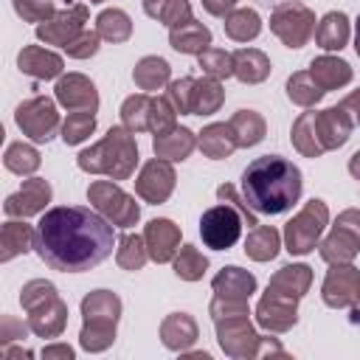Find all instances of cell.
<instances>
[{"label": "cell", "mask_w": 360, "mask_h": 360, "mask_svg": "<svg viewBox=\"0 0 360 360\" xmlns=\"http://www.w3.org/2000/svg\"><path fill=\"white\" fill-rule=\"evenodd\" d=\"M318 253L323 262H352L360 253V208H346L338 214L332 231L318 242Z\"/></svg>", "instance_id": "cell-8"}, {"label": "cell", "mask_w": 360, "mask_h": 360, "mask_svg": "<svg viewBox=\"0 0 360 360\" xmlns=\"http://www.w3.org/2000/svg\"><path fill=\"white\" fill-rule=\"evenodd\" d=\"M315 110L309 107L307 112H301L295 121H292V129H290V141L292 146L304 155V158H321L323 155V146L318 141V132H315Z\"/></svg>", "instance_id": "cell-35"}, {"label": "cell", "mask_w": 360, "mask_h": 360, "mask_svg": "<svg viewBox=\"0 0 360 360\" xmlns=\"http://www.w3.org/2000/svg\"><path fill=\"white\" fill-rule=\"evenodd\" d=\"M115 248V225L96 208L59 205L37 225V256L59 273H84L101 264Z\"/></svg>", "instance_id": "cell-1"}, {"label": "cell", "mask_w": 360, "mask_h": 360, "mask_svg": "<svg viewBox=\"0 0 360 360\" xmlns=\"http://www.w3.org/2000/svg\"><path fill=\"white\" fill-rule=\"evenodd\" d=\"M309 76L315 79V84H318L323 93H329V90L346 87L354 73H352V65H349L346 59L326 53V56H315V59L309 62Z\"/></svg>", "instance_id": "cell-25"}, {"label": "cell", "mask_w": 360, "mask_h": 360, "mask_svg": "<svg viewBox=\"0 0 360 360\" xmlns=\"http://www.w3.org/2000/svg\"><path fill=\"white\" fill-rule=\"evenodd\" d=\"M233 76L242 84H259L270 76V59L259 48H239L233 51Z\"/></svg>", "instance_id": "cell-29"}, {"label": "cell", "mask_w": 360, "mask_h": 360, "mask_svg": "<svg viewBox=\"0 0 360 360\" xmlns=\"http://www.w3.org/2000/svg\"><path fill=\"white\" fill-rule=\"evenodd\" d=\"M172 267H174V276L183 278V281H200L208 270V259L194 248V245H183L177 250V256L172 259Z\"/></svg>", "instance_id": "cell-44"}, {"label": "cell", "mask_w": 360, "mask_h": 360, "mask_svg": "<svg viewBox=\"0 0 360 360\" xmlns=\"http://www.w3.org/2000/svg\"><path fill=\"white\" fill-rule=\"evenodd\" d=\"M225 101V87L214 76H202L191 90V115H214Z\"/></svg>", "instance_id": "cell-34"}, {"label": "cell", "mask_w": 360, "mask_h": 360, "mask_svg": "<svg viewBox=\"0 0 360 360\" xmlns=\"http://www.w3.org/2000/svg\"><path fill=\"white\" fill-rule=\"evenodd\" d=\"M90 3H104V0H90Z\"/></svg>", "instance_id": "cell-61"}, {"label": "cell", "mask_w": 360, "mask_h": 360, "mask_svg": "<svg viewBox=\"0 0 360 360\" xmlns=\"http://www.w3.org/2000/svg\"><path fill=\"white\" fill-rule=\"evenodd\" d=\"M287 98L304 110L315 107L321 98H323V90L315 84V79L309 76V70H295L290 79H287Z\"/></svg>", "instance_id": "cell-40"}, {"label": "cell", "mask_w": 360, "mask_h": 360, "mask_svg": "<svg viewBox=\"0 0 360 360\" xmlns=\"http://www.w3.org/2000/svg\"><path fill=\"white\" fill-rule=\"evenodd\" d=\"M17 68L31 79H59L65 70V62L59 53L42 48V45H25L17 53Z\"/></svg>", "instance_id": "cell-22"}, {"label": "cell", "mask_w": 360, "mask_h": 360, "mask_svg": "<svg viewBox=\"0 0 360 360\" xmlns=\"http://www.w3.org/2000/svg\"><path fill=\"white\" fill-rule=\"evenodd\" d=\"M14 121L22 129V135H28L34 143H48L56 135V129L62 127L56 104L48 96H34V98H25L22 104H17Z\"/></svg>", "instance_id": "cell-11"}, {"label": "cell", "mask_w": 360, "mask_h": 360, "mask_svg": "<svg viewBox=\"0 0 360 360\" xmlns=\"http://www.w3.org/2000/svg\"><path fill=\"white\" fill-rule=\"evenodd\" d=\"M73 349L68 346V343H51V346H45L42 349V357L45 360H73Z\"/></svg>", "instance_id": "cell-55"}, {"label": "cell", "mask_w": 360, "mask_h": 360, "mask_svg": "<svg viewBox=\"0 0 360 360\" xmlns=\"http://www.w3.org/2000/svg\"><path fill=\"white\" fill-rule=\"evenodd\" d=\"M242 228H245V219L231 202H219L200 217V236H202V245L211 250L233 248L242 236Z\"/></svg>", "instance_id": "cell-10"}, {"label": "cell", "mask_w": 360, "mask_h": 360, "mask_svg": "<svg viewBox=\"0 0 360 360\" xmlns=\"http://www.w3.org/2000/svg\"><path fill=\"white\" fill-rule=\"evenodd\" d=\"M197 143H200L202 155L211 158V160L231 158L233 149H236V138H233V132H231V124H222V121L202 127V132L197 135Z\"/></svg>", "instance_id": "cell-30"}, {"label": "cell", "mask_w": 360, "mask_h": 360, "mask_svg": "<svg viewBox=\"0 0 360 360\" xmlns=\"http://www.w3.org/2000/svg\"><path fill=\"white\" fill-rule=\"evenodd\" d=\"M217 197L222 200V202H231L239 214H242V219H245V225L248 228H256L259 225V219H256V211L245 202V197H242V191H236V186H231V183H222L219 188H217Z\"/></svg>", "instance_id": "cell-51"}, {"label": "cell", "mask_w": 360, "mask_h": 360, "mask_svg": "<svg viewBox=\"0 0 360 360\" xmlns=\"http://www.w3.org/2000/svg\"><path fill=\"white\" fill-rule=\"evenodd\" d=\"M329 225V208L323 200H309L287 225H284V250L290 256H307L318 248L323 228Z\"/></svg>", "instance_id": "cell-6"}, {"label": "cell", "mask_w": 360, "mask_h": 360, "mask_svg": "<svg viewBox=\"0 0 360 360\" xmlns=\"http://www.w3.org/2000/svg\"><path fill=\"white\" fill-rule=\"evenodd\" d=\"M197 146H200V143H197V135H194L188 127H172L169 132H163V135H155V138H152L155 158L169 160V163L186 160Z\"/></svg>", "instance_id": "cell-24"}, {"label": "cell", "mask_w": 360, "mask_h": 360, "mask_svg": "<svg viewBox=\"0 0 360 360\" xmlns=\"http://www.w3.org/2000/svg\"><path fill=\"white\" fill-rule=\"evenodd\" d=\"M256 323L267 332H276V335L290 332L298 323V301L264 292L256 304Z\"/></svg>", "instance_id": "cell-16"}, {"label": "cell", "mask_w": 360, "mask_h": 360, "mask_svg": "<svg viewBox=\"0 0 360 360\" xmlns=\"http://www.w3.org/2000/svg\"><path fill=\"white\" fill-rule=\"evenodd\" d=\"M149 110H152V96L149 93L129 96L121 104V124L129 132H143V129H149Z\"/></svg>", "instance_id": "cell-43"}, {"label": "cell", "mask_w": 360, "mask_h": 360, "mask_svg": "<svg viewBox=\"0 0 360 360\" xmlns=\"http://www.w3.org/2000/svg\"><path fill=\"white\" fill-rule=\"evenodd\" d=\"M51 295H59L53 281L31 278V281H25V284H22V290H20V304H22V309H31V307H37V304L48 301Z\"/></svg>", "instance_id": "cell-50"}, {"label": "cell", "mask_w": 360, "mask_h": 360, "mask_svg": "<svg viewBox=\"0 0 360 360\" xmlns=\"http://www.w3.org/2000/svg\"><path fill=\"white\" fill-rule=\"evenodd\" d=\"M51 183L42 180V177H28L22 180L20 191L8 194L6 202H3V211L8 217H17V219H25V217H34V214H42L45 205L51 202Z\"/></svg>", "instance_id": "cell-15"}, {"label": "cell", "mask_w": 360, "mask_h": 360, "mask_svg": "<svg viewBox=\"0 0 360 360\" xmlns=\"http://www.w3.org/2000/svg\"><path fill=\"white\" fill-rule=\"evenodd\" d=\"M301 169L278 155H262L242 172V197L256 214H284L301 197Z\"/></svg>", "instance_id": "cell-2"}, {"label": "cell", "mask_w": 360, "mask_h": 360, "mask_svg": "<svg viewBox=\"0 0 360 360\" xmlns=\"http://www.w3.org/2000/svg\"><path fill=\"white\" fill-rule=\"evenodd\" d=\"M281 248V233L273 225H256L245 236V253L253 262H270L278 256Z\"/></svg>", "instance_id": "cell-33"}, {"label": "cell", "mask_w": 360, "mask_h": 360, "mask_svg": "<svg viewBox=\"0 0 360 360\" xmlns=\"http://www.w3.org/2000/svg\"><path fill=\"white\" fill-rule=\"evenodd\" d=\"M25 312H28V326L37 338H59L68 326V304L59 295H51L48 301H42Z\"/></svg>", "instance_id": "cell-20"}, {"label": "cell", "mask_w": 360, "mask_h": 360, "mask_svg": "<svg viewBox=\"0 0 360 360\" xmlns=\"http://www.w3.org/2000/svg\"><path fill=\"white\" fill-rule=\"evenodd\" d=\"M340 107L352 115V121L360 127V87L357 90H352L349 96H343V101H340Z\"/></svg>", "instance_id": "cell-56"}, {"label": "cell", "mask_w": 360, "mask_h": 360, "mask_svg": "<svg viewBox=\"0 0 360 360\" xmlns=\"http://www.w3.org/2000/svg\"><path fill=\"white\" fill-rule=\"evenodd\" d=\"M315 42L323 51H340L349 42V17L343 11H329L315 25Z\"/></svg>", "instance_id": "cell-32"}, {"label": "cell", "mask_w": 360, "mask_h": 360, "mask_svg": "<svg viewBox=\"0 0 360 360\" xmlns=\"http://www.w3.org/2000/svg\"><path fill=\"white\" fill-rule=\"evenodd\" d=\"M228 124H231V132L236 138V146H242V149L262 143L267 135V124H264L262 112H256V110H236Z\"/></svg>", "instance_id": "cell-31"}, {"label": "cell", "mask_w": 360, "mask_h": 360, "mask_svg": "<svg viewBox=\"0 0 360 360\" xmlns=\"http://www.w3.org/2000/svg\"><path fill=\"white\" fill-rule=\"evenodd\" d=\"M90 17V8L84 3H73L59 8L51 20L37 25V39H42L45 45H68L70 39H76L84 31V22Z\"/></svg>", "instance_id": "cell-13"}, {"label": "cell", "mask_w": 360, "mask_h": 360, "mask_svg": "<svg viewBox=\"0 0 360 360\" xmlns=\"http://www.w3.org/2000/svg\"><path fill=\"white\" fill-rule=\"evenodd\" d=\"M31 332V326L28 323H22V321H17L14 315H3L0 318V349H6V346H11V343H22V338Z\"/></svg>", "instance_id": "cell-53"}, {"label": "cell", "mask_w": 360, "mask_h": 360, "mask_svg": "<svg viewBox=\"0 0 360 360\" xmlns=\"http://www.w3.org/2000/svg\"><path fill=\"white\" fill-rule=\"evenodd\" d=\"M222 25L233 42H250L262 34V17L253 8H233Z\"/></svg>", "instance_id": "cell-39"}, {"label": "cell", "mask_w": 360, "mask_h": 360, "mask_svg": "<svg viewBox=\"0 0 360 360\" xmlns=\"http://www.w3.org/2000/svg\"><path fill=\"white\" fill-rule=\"evenodd\" d=\"M214 295H222V298H233V301H250V295L256 292V276L231 264V267H222L214 281Z\"/></svg>", "instance_id": "cell-27"}, {"label": "cell", "mask_w": 360, "mask_h": 360, "mask_svg": "<svg viewBox=\"0 0 360 360\" xmlns=\"http://www.w3.org/2000/svg\"><path fill=\"white\" fill-rule=\"evenodd\" d=\"M169 76H172V68H169V62L163 56H143L132 70V79H135L138 90H143V93L169 84L172 82Z\"/></svg>", "instance_id": "cell-36"}, {"label": "cell", "mask_w": 360, "mask_h": 360, "mask_svg": "<svg viewBox=\"0 0 360 360\" xmlns=\"http://www.w3.org/2000/svg\"><path fill=\"white\" fill-rule=\"evenodd\" d=\"M208 312H211V321L217 329V343L228 357L248 360V357H267V354L284 357L287 354L276 338H264L253 329L248 301L214 295Z\"/></svg>", "instance_id": "cell-3"}, {"label": "cell", "mask_w": 360, "mask_h": 360, "mask_svg": "<svg viewBox=\"0 0 360 360\" xmlns=\"http://www.w3.org/2000/svg\"><path fill=\"white\" fill-rule=\"evenodd\" d=\"M17 357H25V360H28V357H34V354H31L28 349H11V346L3 349V360H17Z\"/></svg>", "instance_id": "cell-57"}, {"label": "cell", "mask_w": 360, "mask_h": 360, "mask_svg": "<svg viewBox=\"0 0 360 360\" xmlns=\"http://www.w3.org/2000/svg\"><path fill=\"white\" fill-rule=\"evenodd\" d=\"M236 3L239 0H202V8L211 14V17H228L233 8H236Z\"/></svg>", "instance_id": "cell-54"}, {"label": "cell", "mask_w": 360, "mask_h": 360, "mask_svg": "<svg viewBox=\"0 0 360 360\" xmlns=\"http://www.w3.org/2000/svg\"><path fill=\"white\" fill-rule=\"evenodd\" d=\"M270 31L287 48H304L315 34V11L304 3H281L270 11Z\"/></svg>", "instance_id": "cell-9"}, {"label": "cell", "mask_w": 360, "mask_h": 360, "mask_svg": "<svg viewBox=\"0 0 360 360\" xmlns=\"http://www.w3.org/2000/svg\"><path fill=\"white\" fill-rule=\"evenodd\" d=\"M194 82L191 76H183V79H174L166 84V98L174 104V110L180 115H191V90H194Z\"/></svg>", "instance_id": "cell-49"}, {"label": "cell", "mask_w": 360, "mask_h": 360, "mask_svg": "<svg viewBox=\"0 0 360 360\" xmlns=\"http://www.w3.org/2000/svg\"><path fill=\"white\" fill-rule=\"evenodd\" d=\"M11 6H14V11L25 22H37V25L45 22V20H51L56 14L53 0H11Z\"/></svg>", "instance_id": "cell-48"}, {"label": "cell", "mask_w": 360, "mask_h": 360, "mask_svg": "<svg viewBox=\"0 0 360 360\" xmlns=\"http://www.w3.org/2000/svg\"><path fill=\"white\" fill-rule=\"evenodd\" d=\"M200 68L205 76H214V79H228L233 76V53L225 51V48H205L200 56H197Z\"/></svg>", "instance_id": "cell-46"}, {"label": "cell", "mask_w": 360, "mask_h": 360, "mask_svg": "<svg viewBox=\"0 0 360 360\" xmlns=\"http://www.w3.org/2000/svg\"><path fill=\"white\" fill-rule=\"evenodd\" d=\"M3 163H6L8 172H14V174H20V177H28V174H34V172L39 169L42 158H39L37 146L22 143V141H14V143H8L6 155H3Z\"/></svg>", "instance_id": "cell-41"}, {"label": "cell", "mask_w": 360, "mask_h": 360, "mask_svg": "<svg viewBox=\"0 0 360 360\" xmlns=\"http://www.w3.org/2000/svg\"><path fill=\"white\" fill-rule=\"evenodd\" d=\"M200 326L188 312H172L160 321V340L172 352H186L197 343Z\"/></svg>", "instance_id": "cell-23"}, {"label": "cell", "mask_w": 360, "mask_h": 360, "mask_svg": "<svg viewBox=\"0 0 360 360\" xmlns=\"http://www.w3.org/2000/svg\"><path fill=\"white\" fill-rule=\"evenodd\" d=\"M349 174H352L354 180H360V152H354V155L349 158Z\"/></svg>", "instance_id": "cell-58"}, {"label": "cell", "mask_w": 360, "mask_h": 360, "mask_svg": "<svg viewBox=\"0 0 360 360\" xmlns=\"http://www.w3.org/2000/svg\"><path fill=\"white\" fill-rule=\"evenodd\" d=\"M174 183H177V174H174V166L169 160H146L135 177V194L149 202V205H160L172 197L174 191Z\"/></svg>", "instance_id": "cell-14"}, {"label": "cell", "mask_w": 360, "mask_h": 360, "mask_svg": "<svg viewBox=\"0 0 360 360\" xmlns=\"http://www.w3.org/2000/svg\"><path fill=\"white\" fill-rule=\"evenodd\" d=\"M79 169L87 174H104L110 180H127L135 174L138 166V143L135 132H129L124 124L110 127L101 141L82 149L76 158Z\"/></svg>", "instance_id": "cell-4"}, {"label": "cell", "mask_w": 360, "mask_h": 360, "mask_svg": "<svg viewBox=\"0 0 360 360\" xmlns=\"http://www.w3.org/2000/svg\"><path fill=\"white\" fill-rule=\"evenodd\" d=\"M98 42H101L98 31H87V28H84L76 39H70V42L65 45V53H68L70 59H90V56H96Z\"/></svg>", "instance_id": "cell-52"}, {"label": "cell", "mask_w": 360, "mask_h": 360, "mask_svg": "<svg viewBox=\"0 0 360 360\" xmlns=\"http://www.w3.org/2000/svg\"><path fill=\"white\" fill-rule=\"evenodd\" d=\"M352 115L338 104V107H326L315 115V132H318V141L323 146V152H332V149H340L349 135H352Z\"/></svg>", "instance_id": "cell-19"}, {"label": "cell", "mask_w": 360, "mask_h": 360, "mask_svg": "<svg viewBox=\"0 0 360 360\" xmlns=\"http://www.w3.org/2000/svg\"><path fill=\"white\" fill-rule=\"evenodd\" d=\"M180 354L188 357V360H208V352H188V349H186V352H180Z\"/></svg>", "instance_id": "cell-59"}, {"label": "cell", "mask_w": 360, "mask_h": 360, "mask_svg": "<svg viewBox=\"0 0 360 360\" xmlns=\"http://www.w3.org/2000/svg\"><path fill=\"white\" fill-rule=\"evenodd\" d=\"M93 132H96V112L93 110H73L62 121V141L68 146H76V143L87 141Z\"/></svg>", "instance_id": "cell-45"}, {"label": "cell", "mask_w": 360, "mask_h": 360, "mask_svg": "<svg viewBox=\"0 0 360 360\" xmlns=\"http://www.w3.org/2000/svg\"><path fill=\"white\" fill-rule=\"evenodd\" d=\"M146 259H149V250H146L143 236H138V233H124V236L118 239L115 262H118L121 270L135 273V270H141V267L146 264Z\"/></svg>", "instance_id": "cell-42"}, {"label": "cell", "mask_w": 360, "mask_h": 360, "mask_svg": "<svg viewBox=\"0 0 360 360\" xmlns=\"http://www.w3.org/2000/svg\"><path fill=\"white\" fill-rule=\"evenodd\" d=\"M172 127H177V110L166 96H152V110H149V132L163 135Z\"/></svg>", "instance_id": "cell-47"}, {"label": "cell", "mask_w": 360, "mask_h": 360, "mask_svg": "<svg viewBox=\"0 0 360 360\" xmlns=\"http://www.w3.org/2000/svg\"><path fill=\"white\" fill-rule=\"evenodd\" d=\"M143 242H146L149 259L158 262V264H166V262H172V259L177 256V250H180V228H177L172 219H166V217L152 219V222H146V228H143Z\"/></svg>", "instance_id": "cell-18"}, {"label": "cell", "mask_w": 360, "mask_h": 360, "mask_svg": "<svg viewBox=\"0 0 360 360\" xmlns=\"http://www.w3.org/2000/svg\"><path fill=\"white\" fill-rule=\"evenodd\" d=\"M141 3H143L146 17L163 22V25H169V28H177V25H183V22L194 20L188 0H141Z\"/></svg>", "instance_id": "cell-37"}, {"label": "cell", "mask_w": 360, "mask_h": 360, "mask_svg": "<svg viewBox=\"0 0 360 360\" xmlns=\"http://www.w3.org/2000/svg\"><path fill=\"white\" fill-rule=\"evenodd\" d=\"M34 242H37V228H31L25 219L11 217L0 228V262L6 264L20 253L34 250Z\"/></svg>", "instance_id": "cell-26"}, {"label": "cell", "mask_w": 360, "mask_h": 360, "mask_svg": "<svg viewBox=\"0 0 360 360\" xmlns=\"http://www.w3.org/2000/svg\"><path fill=\"white\" fill-rule=\"evenodd\" d=\"M312 287V267L309 264H284L273 273V278L267 281L264 292L281 295V298H292L301 301Z\"/></svg>", "instance_id": "cell-21"}, {"label": "cell", "mask_w": 360, "mask_h": 360, "mask_svg": "<svg viewBox=\"0 0 360 360\" xmlns=\"http://www.w3.org/2000/svg\"><path fill=\"white\" fill-rule=\"evenodd\" d=\"M53 96L65 110H98V90L84 73H62L56 79Z\"/></svg>", "instance_id": "cell-17"}, {"label": "cell", "mask_w": 360, "mask_h": 360, "mask_svg": "<svg viewBox=\"0 0 360 360\" xmlns=\"http://www.w3.org/2000/svg\"><path fill=\"white\" fill-rule=\"evenodd\" d=\"M87 200L115 228H132L141 219V205L115 180H93L87 188Z\"/></svg>", "instance_id": "cell-7"}, {"label": "cell", "mask_w": 360, "mask_h": 360, "mask_svg": "<svg viewBox=\"0 0 360 360\" xmlns=\"http://www.w3.org/2000/svg\"><path fill=\"white\" fill-rule=\"evenodd\" d=\"M354 51H357V56H360V17H357V22H354Z\"/></svg>", "instance_id": "cell-60"}, {"label": "cell", "mask_w": 360, "mask_h": 360, "mask_svg": "<svg viewBox=\"0 0 360 360\" xmlns=\"http://www.w3.org/2000/svg\"><path fill=\"white\" fill-rule=\"evenodd\" d=\"M321 298L332 309H352L360 304V270L352 262H338L326 270Z\"/></svg>", "instance_id": "cell-12"}, {"label": "cell", "mask_w": 360, "mask_h": 360, "mask_svg": "<svg viewBox=\"0 0 360 360\" xmlns=\"http://www.w3.org/2000/svg\"><path fill=\"white\" fill-rule=\"evenodd\" d=\"M96 31H98L101 39H107L112 45H121V42H127L132 37V20L121 8H104L96 17Z\"/></svg>", "instance_id": "cell-38"}, {"label": "cell", "mask_w": 360, "mask_h": 360, "mask_svg": "<svg viewBox=\"0 0 360 360\" xmlns=\"http://www.w3.org/2000/svg\"><path fill=\"white\" fill-rule=\"evenodd\" d=\"M169 45L177 53L200 56L205 48H211V31H208V25H202L197 20H188V22H183L177 28H169Z\"/></svg>", "instance_id": "cell-28"}, {"label": "cell", "mask_w": 360, "mask_h": 360, "mask_svg": "<svg viewBox=\"0 0 360 360\" xmlns=\"http://www.w3.org/2000/svg\"><path fill=\"white\" fill-rule=\"evenodd\" d=\"M121 309H124V304L112 290H93L82 298L79 343L84 352H104L112 346Z\"/></svg>", "instance_id": "cell-5"}]
</instances>
